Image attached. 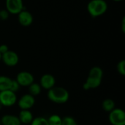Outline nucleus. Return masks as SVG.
<instances>
[{
  "mask_svg": "<svg viewBox=\"0 0 125 125\" xmlns=\"http://www.w3.org/2000/svg\"><path fill=\"white\" fill-rule=\"evenodd\" d=\"M20 85L18 84V83L15 81V79H12V81H11V83H10V89H9V90H10V91H12V92H17L18 90H19V89H20Z\"/></svg>",
  "mask_w": 125,
  "mask_h": 125,
  "instance_id": "nucleus-21",
  "label": "nucleus"
},
{
  "mask_svg": "<svg viewBox=\"0 0 125 125\" xmlns=\"http://www.w3.org/2000/svg\"><path fill=\"white\" fill-rule=\"evenodd\" d=\"M1 60V54L0 53V61Z\"/></svg>",
  "mask_w": 125,
  "mask_h": 125,
  "instance_id": "nucleus-27",
  "label": "nucleus"
},
{
  "mask_svg": "<svg viewBox=\"0 0 125 125\" xmlns=\"http://www.w3.org/2000/svg\"><path fill=\"white\" fill-rule=\"evenodd\" d=\"M48 99L55 104H64L70 98L69 92L61 86H54L47 92Z\"/></svg>",
  "mask_w": 125,
  "mask_h": 125,
  "instance_id": "nucleus-1",
  "label": "nucleus"
},
{
  "mask_svg": "<svg viewBox=\"0 0 125 125\" xmlns=\"http://www.w3.org/2000/svg\"><path fill=\"white\" fill-rule=\"evenodd\" d=\"M12 78L6 75H0V92L8 90L10 86Z\"/></svg>",
  "mask_w": 125,
  "mask_h": 125,
  "instance_id": "nucleus-15",
  "label": "nucleus"
},
{
  "mask_svg": "<svg viewBox=\"0 0 125 125\" xmlns=\"http://www.w3.org/2000/svg\"><path fill=\"white\" fill-rule=\"evenodd\" d=\"M5 9L10 14L18 15L24 10L23 0H5Z\"/></svg>",
  "mask_w": 125,
  "mask_h": 125,
  "instance_id": "nucleus-6",
  "label": "nucleus"
},
{
  "mask_svg": "<svg viewBox=\"0 0 125 125\" xmlns=\"http://www.w3.org/2000/svg\"><path fill=\"white\" fill-rule=\"evenodd\" d=\"M0 125H1V120H0Z\"/></svg>",
  "mask_w": 125,
  "mask_h": 125,
  "instance_id": "nucleus-28",
  "label": "nucleus"
},
{
  "mask_svg": "<svg viewBox=\"0 0 125 125\" xmlns=\"http://www.w3.org/2000/svg\"><path fill=\"white\" fill-rule=\"evenodd\" d=\"M116 70L117 72L122 76L125 75V60L122 59L121 61H119L117 64L116 66Z\"/></svg>",
  "mask_w": 125,
  "mask_h": 125,
  "instance_id": "nucleus-20",
  "label": "nucleus"
},
{
  "mask_svg": "<svg viewBox=\"0 0 125 125\" xmlns=\"http://www.w3.org/2000/svg\"><path fill=\"white\" fill-rule=\"evenodd\" d=\"M29 125H49L48 119L43 116H37L33 119L32 122Z\"/></svg>",
  "mask_w": 125,
  "mask_h": 125,
  "instance_id": "nucleus-18",
  "label": "nucleus"
},
{
  "mask_svg": "<svg viewBox=\"0 0 125 125\" xmlns=\"http://www.w3.org/2000/svg\"><path fill=\"white\" fill-rule=\"evenodd\" d=\"M18 117L21 125H29L34 119L33 114L30 110H21L18 113Z\"/></svg>",
  "mask_w": 125,
  "mask_h": 125,
  "instance_id": "nucleus-11",
  "label": "nucleus"
},
{
  "mask_svg": "<svg viewBox=\"0 0 125 125\" xmlns=\"http://www.w3.org/2000/svg\"><path fill=\"white\" fill-rule=\"evenodd\" d=\"M16 104L21 110H31L35 104V97L29 93L24 94L18 99Z\"/></svg>",
  "mask_w": 125,
  "mask_h": 125,
  "instance_id": "nucleus-5",
  "label": "nucleus"
},
{
  "mask_svg": "<svg viewBox=\"0 0 125 125\" xmlns=\"http://www.w3.org/2000/svg\"><path fill=\"white\" fill-rule=\"evenodd\" d=\"M42 87L40 86L39 83H36L34 82L32 83L30 86H28V91H29V94H31L33 97H37L39 96L42 92Z\"/></svg>",
  "mask_w": 125,
  "mask_h": 125,
  "instance_id": "nucleus-14",
  "label": "nucleus"
},
{
  "mask_svg": "<svg viewBox=\"0 0 125 125\" xmlns=\"http://www.w3.org/2000/svg\"><path fill=\"white\" fill-rule=\"evenodd\" d=\"M108 120L112 125H125V112L120 108H115L108 114Z\"/></svg>",
  "mask_w": 125,
  "mask_h": 125,
  "instance_id": "nucleus-4",
  "label": "nucleus"
},
{
  "mask_svg": "<svg viewBox=\"0 0 125 125\" xmlns=\"http://www.w3.org/2000/svg\"><path fill=\"white\" fill-rule=\"evenodd\" d=\"M122 32L125 33V18L124 17L122 18Z\"/></svg>",
  "mask_w": 125,
  "mask_h": 125,
  "instance_id": "nucleus-24",
  "label": "nucleus"
},
{
  "mask_svg": "<svg viewBox=\"0 0 125 125\" xmlns=\"http://www.w3.org/2000/svg\"><path fill=\"white\" fill-rule=\"evenodd\" d=\"M40 85L42 89L49 90L56 85V78L51 74H44L40 79Z\"/></svg>",
  "mask_w": 125,
  "mask_h": 125,
  "instance_id": "nucleus-10",
  "label": "nucleus"
},
{
  "mask_svg": "<svg viewBox=\"0 0 125 125\" xmlns=\"http://www.w3.org/2000/svg\"><path fill=\"white\" fill-rule=\"evenodd\" d=\"M88 77L92 78H94L97 80L103 81V70L100 67H97V66L93 67L90 69V70L89 72Z\"/></svg>",
  "mask_w": 125,
  "mask_h": 125,
  "instance_id": "nucleus-13",
  "label": "nucleus"
},
{
  "mask_svg": "<svg viewBox=\"0 0 125 125\" xmlns=\"http://www.w3.org/2000/svg\"><path fill=\"white\" fill-rule=\"evenodd\" d=\"M62 125H78L76 120L72 116H65L62 118Z\"/></svg>",
  "mask_w": 125,
  "mask_h": 125,
  "instance_id": "nucleus-19",
  "label": "nucleus"
},
{
  "mask_svg": "<svg viewBox=\"0 0 125 125\" xmlns=\"http://www.w3.org/2000/svg\"><path fill=\"white\" fill-rule=\"evenodd\" d=\"M9 51V48L7 45L5 44H2L0 45V53L2 55L4 53H5L6 52H7Z\"/></svg>",
  "mask_w": 125,
  "mask_h": 125,
  "instance_id": "nucleus-23",
  "label": "nucleus"
},
{
  "mask_svg": "<svg viewBox=\"0 0 125 125\" xmlns=\"http://www.w3.org/2000/svg\"><path fill=\"white\" fill-rule=\"evenodd\" d=\"M18 97L15 92L10 90L0 92V103L3 107L10 108L17 103Z\"/></svg>",
  "mask_w": 125,
  "mask_h": 125,
  "instance_id": "nucleus-3",
  "label": "nucleus"
},
{
  "mask_svg": "<svg viewBox=\"0 0 125 125\" xmlns=\"http://www.w3.org/2000/svg\"><path fill=\"white\" fill-rule=\"evenodd\" d=\"M3 63L10 67L16 66L19 62V56L18 53L13 51L9 50L7 52L1 55V60Z\"/></svg>",
  "mask_w": 125,
  "mask_h": 125,
  "instance_id": "nucleus-8",
  "label": "nucleus"
},
{
  "mask_svg": "<svg viewBox=\"0 0 125 125\" xmlns=\"http://www.w3.org/2000/svg\"><path fill=\"white\" fill-rule=\"evenodd\" d=\"M114 1H116V2H119V1H122L124 0H113Z\"/></svg>",
  "mask_w": 125,
  "mask_h": 125,
  "instance_id": "nucleus-26",
  "label": "nucleus"
},
{
  "mask_svg": "<svg viewBox=\"0 0 125 125\" xmlns=\"http://www.w3.org/2000/svg\"><path fill=\"white\" fill-rule=\"evenodd\" d=\"M4 108V107H3V106H2V105L0 103V112H1V111L2 110V108Z\"/></svg>",
  "mask_w": 125,
  "mask_h": 125,
  "instance_id": "nucleus-25",
  "label": "nucleus"
},
{
  "mask_svg": "<svg viewBox=\"0 0 125 125\" xmlns=\"http://www.w3.org/2000/svg\"><path fill=\"white\" fill-rule=\"evenodd\" d=\"M18 21L22 26L27 27L32 24L34 18L30 12L24 9L18 14Z\"/></svg>",
  "mask_w": 125,
  "mask_h": 125,
  "instance_id": "nucleus-9",
  "label": "nucleus"
},
{
  "mask_svg": "<svg viewBox=\"0 0 125 125\" xmlns=\"http://www.w3.org/2000/svg\"><path fill=\"white\" fill-rule=\"evenodd\" d=\"M102 108L105 112L107 113L111 112L116 108V104L114 100L110 98L105 99L102 103Z\"/></svg>",
  "mask_w": 125,
  "mask_h": 125,
  "instance_id": "nucleus-16",
  "label": "nucleus"
},
{
  "mask_svg": "<svg viewBox=\"0 0 125 125\" xmlns=\"http://www.w3.org/2000/svg\"><path fill=\"white\" fill-rule=\"evenodd\" d=\"M1 125H21L18 116L12 114H4L1 119Z\"/></svg>",
  "mask_w": 125,
  "mask_h": 125,
  "instance_id": "nucleus-12",
  "label": "nucleus"
},
{
  "mask_svg": "<svg viewBox=\"0 0 125 125\" xmlns=\"http://www.w3.org/2000/svg\"><path fill=\"white\" fill-rule=\"evenodd\" d=\"M108 4L105 0H90L87 4V12L92 18H97L108 10Z\"/></svg>",
  "mask_w": 125,
  "mask_h": 125,
  "instance_id": "nucleus-2",
  "label": "nucleus"
},
{
  "mask_svg": "<svg viewBox=\"0 0 125 125\" xmlns=\"http://www.w3.org/2000/svg\"><path fill=\"white\" fill-rule=\"evenodd\" d=\"M15 81L18 83L20 86L28 87L34 82V77L28 71H21L17 74Z\"/></svg>",
  "mask_w": 125,
  "mask_h": 125,
  "instance_id": "nucleus-7",
  "label": "nucleus"
},
{
  "mask_svg": "<svg viewBox=\"0 0 125 125\" xmlns=\"http://www.w3.org/2000/svg\"><path fill=\"white\" fill-rule=\"evenodd\" d=\"M10 13L7 12L6 9L0 10V20L1 21H6L9 18Z\"/></svg>",
  "mask_w": 125,
  "mask_h": 125,
  "instance_id": "nucleus-22",
  "label": "nucleus"
},
{
  "mask_svg": "<svg viewBox=\"0 0 125 125\" xmlns=\"http://www.w3.org/2000/svg\"><path fill=\"white\" fill-rule=\"evenodd\" d=\"M47 119L49 125H62V118L58 114H52Z\"/></svg>",
  "mask_w": 125,
  "mask_h": 125,
  "instance_id": "nucleus-17",
  "label": "nucleus"
}]
</instances>
